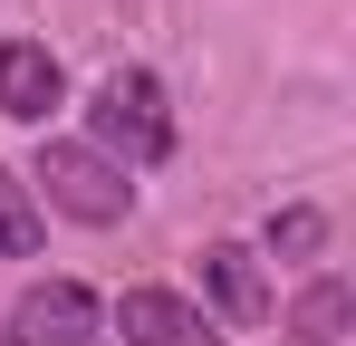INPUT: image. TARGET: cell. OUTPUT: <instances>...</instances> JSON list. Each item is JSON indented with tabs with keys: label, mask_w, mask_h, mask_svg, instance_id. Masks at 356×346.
<instances>
[{
	"label": "cell",
	"mask_w": 356,
	"mask_h": 346,
	"mask_svg": "<svg viewBox=\"0 0 356 346\" xmlns=\"http://www.w3.org/2000/svg\"><path fill=\"white\" fill-rule=\"evenodd\" d=\"M97 154H106V164H164V154H174V106H164V77H154V67H116V77H106V87H97Z\"/></svg>",
	"instance_id": "obj_1"
},
{
	"label": "cell",
	"mask_w": 356,
	"mask_h": 346,
	"mask_svg": "<svg viewBox=\"0 0 356 346\" xmlns=\"http://www.w3.org/2000/svg\"><path fill=\"white\" fill-rule=\"evenodd\" d=\"M39 183H49V202H58L67 222H125L135 212V183H125V164H106L97 145H39Z\"/></svg>",
	"instance_id": "obj_2"
},
{
	"label": "cell",
	"mask_w": 356,
	"mask_h": 346,
	"mask_svg": "<svg viewBox=\"0 0 356 346\" xmlns=\"http://www.w3.org/2000/svg\"><path fill=\"white\" fill-rule=\"evenodd\" d=\"M97 337V288L87 279H39L10 308V346H87Z\"/></svg>",
	"instance_id": "obj_3"
},
{
	"label": "cell",
	"mask_w": 356,
	"mask_h": 346,
	"mask_svg": "<svg viewBox=\"0 0 356 346\" xmlns=\"http://www.w3.org/2000/svg\"><path fill=\"white\" fill-rule=\"evenodd\" d=\"M116 327H125V346H222L212 318H202L193 298H174V288H125Z\"/></svg>",
	"instance_id": "obj_4"
},
{
	"label": "cell",
	"mask_w": 356,
	"mask_h": 346,
	"mask_svg": "<svg viewBox=\"0 0 356 346\" xmlns=\"http://www.w3.org/2000/svg\"><path fill=\"white\" fill-rule=\"evenodd\" d=\"M67 97L58 58L39 49V39H10L0 49V115H19V125H49V106Z\"/></svg>",
	"instance_id": "obj_5"
},
{
	"label": "cell",
	"mask_w": 356,
	"mask_h": 346,
	"mask_svg": "<svg viewBox=\"0 0 356 346\" xmlns=\"http://www.w3.org/2000/svg\"><path fill=\"white\" fill-rule=\"evenodd\" d=\"M202 288L222 298V318H241V327L270 318V279H260V260H250L241 240H212V250H202Z\"/></svg>",
	"instance_id": "obj_6"
},
{
	"label": "cell",
	"mask_w": 356,
	"mask_h": 346,
	"mask_svg": "<svg viewBox=\"0 0 356 346\" xmlns=\"http://www.w3.org/2000/svg\"><path fill=\"white\" fill-rule=\"evenodd\" d=\"M347 318H356V288H347V279H318V288L289 308V346H337Z\"/></svg>",
	"instance_id": "obj_7"
},
{
	"label": "cell",
	"mask_w": 356,
	"mask_h": 346,
	"mask_svg": "<svg viewBox=\"0 0 356 346\" xmlns=\"http://www.w3.org/2000/svg\"><path fill=\"white\" fill-rule=\"evenodd\" d=\"M39 250V202H29V183L0 164V260H29Z\"/></svg>",
	"instance_id": "obj_8"
},
{
	"label": "cell",
	"mask_w": 356,
	"mask_h": 346,
	"mask_svg": "<svg viewBox=\"0 0 356 346\" xmlns=\"http://www.w3.org/2000/svg\"><path fill=\"white\" fill-rule=\"evenodd\" d=\"M327 240V212H308V202H289V212H270V250H289V260H308Z\"/></svg>",
	"instance_id": "obj_9"
}]
</instances>
